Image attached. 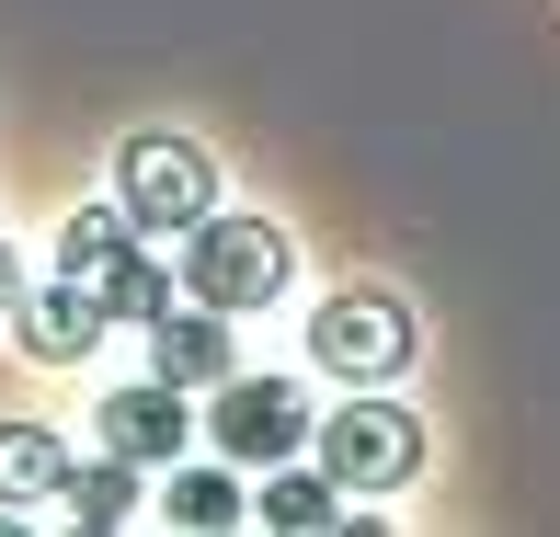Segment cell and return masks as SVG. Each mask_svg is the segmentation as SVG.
Returning a JSON list of instances; mask_svg holds the SVG:
<instances>
[{"instance_id": "cell-10", "label": "cell", "mask_w": 560, "mask_h": 537, "mask_svg": "<svg viewBox=\"0 0 560 537\" xmlns=\"http://www.w3.org/2000/svg\"><path fill=\"white\" fill-rule=\"evenodd\" d=\"M172 297H184V287H172V264H149V252L138 241H126V252H104V275H92V310H104V331H126V320H161L172 310Z\"/></svg>"}, {"instance_id": "cell-4", "label": "cell", "mask_w": 560, "mask_h": 537, "mask_svg": "<svg viewBox=\"0 0 560 537\" xmlns=\"http://www.w3.org/2000/svg\"><path fill=\"white\" fill-rule=\"evenodd\" d=\"M207 400H218L207 434H218L229 469H275V457L310 446V389H298V377H241V366H229Z\"/></svg>"}, {"instance_id": "cell-11", "label": "cell", "mask_w": 560, "mask_h": 537, "mask_svg": "<svg viewBox=\"0 0 560 537\" xmlns=\"http://www.w3.org/2000/svg\"><path fill=\"white\" fill-rule=\"evenodd\" d=\"M161 515L184 526V537H218V526H252V492H241V469H195V457H172V492H161Z\"/></svg>"}, {"instance_id": "cell-3", "label": "cell", "mask_w": 560, "mask_h": 537, "mask_svg": "<svg viewBox=\"0 0 560 537\" xmlns=\"http://www.w3.org/2000/svg\"><path fill=\"white\" fill-rule=\"evenodd\" d=\"M115 207L138 218V229H195V218L218 207V161L195 138H172V126H149V138L115 149Z\"/></svg>"}, {"instance_id": "cell-7", "label": "cell", "mask_w": 560, "mask_h": 537, "mask_svg": "<svg viewBox=\"0 0 560 537\" xmlns=\"http://www.w3.org/2000/svg\"><path fill=\"white\" fill-rule=\"evenodd\" d=\"M229 366H241L229 310H207V297H172V310L149 320V377H172V389H218Z\"/></svg>"}, {"instance_id": "cell-9", "label": "cell", "mask_w": 560, "mask_h": 537, "mask_svg": "<svg viewBox=\"0 0 560 537\" xmlns=\"http://www.w3.org/2000/svg\"><path fill=\"white\" fill-rule=\"evenodd\" d=\"M252 526H275V537H320V526H343V480L320 469H298V457H275L264 469V492H252Z\"/></svg>"}, {"instance_id": "cell-15", "label": "cell", "mask_w": 560, "mask_h": 537, "mask_svg": "<svg viewBox=\"0 0 560 537\" xmlns=\"http://www.w3.org/2000/svg\"><path fill=\"white\" fill-rule=\"evenodd\" d=\"M12 297H23V275H12V252H0V320H12Z\"/></svg>"}, {"instance_id": "cell-2", "label": "cell", "mask_w": 560, "mask_h": 537, "mask_svg": "<svg viewBox=\"0 0 560 537\" xmlns=\"http://www.w3.org/2000/svg\"><path fill=\"white\" fill-rule=\"evenodd\" d=\"M310 446H320V469H332L343 492H400V480L423 469V423L400 412L389 389H354L332 423H310Z\"/></svg>"}, {"instance_id": "cell-6", "label": "cell", "mask_w": 560, "mask_h": 537, "mask_svg": "<svg viewBox=\"0 0 560 537\" xmlns=\"http://www.w3.org/2000/svg\"><path fill=\"white\" fill-rule=\"evenodd\" d=\"M104 446L138 457V469H172V457H195V389H172V377H126V389H104Z\"/></svg>"}, {"instance_id": "cell-14", "label": "cell", "mask_w": 560, "mask_h": 537, "mask_svg": "<svg viewBox=\"0 0 560 537\" xmlns=\"http://www.w3.org/2000/svg\"><path fill=\"white\" fill-rule=\"evenodd\" d=\"M126 241H138V218H126V207H81V218L58 229V275H69V287H92L104 252H126Z\"/></svg>"}, {"instance_id": "cell-1", "label": "cell", "mask_w": 560, "mask_h": 537, "mask_svg": "<svg viewBox=\"0 0 560 537\" xmlns=\"http://www.w3.org/2000/svg\"><path fill=\"white\" fill-rule=\"evenodd\" d=\"M287 275H298V241L275 218H195L184 229V264H172V287L184 297H207V310H275V297H287Z\"/></svg>"}, {"instance_id": "cell-5", "label": "cell", "mask_w": 560, "mask_h": 537, "mask_svg": "<svg viewBox=\"0 0 560 537\" xmlns=\"http://www.w3.org/2000/svg\"><path fill=\"white\" fill-rule=\"evenodd\" d=\"M412 310H400V297H377V287H354V297H332V310L310 320V354L332 377H354V389H389L400 366H412Z\"/></svg>"}, {"instance_id": "cell-12", "label": "cell", "mask_w": 560, "mask_h": 537, "mask_svg": "<svg viewBox=\"0 0 560 537\" xmlns=\"http://www.w3.org/2000/svg\"><path fill=\"white\" fill-rule=\"evenodd\" d=\"M58 503H69V526H81V537H104V526H126V515H138V457H92V469H69L58 480Z\"/></svg>"}, {"instance_id": "cell-13", "label": "cell", "mask_w": 560, "mask_h": 537, "mask_svg": "<svg viewBox=\"0 0 560 537\" xmlns=\"http://www.w3.org/2000/svg\"><path fill=\"white\" fill-rule=\"evenodd\" d=\"M69 480V446L46 423H0V503H58Z\"/></svg>"}, {"instance_id": "cell-8", "label": "cell", "mask_w": 560, "mask_h": 537, "mask_svg": "<svg viewBox=\"0 0 560 537\" xmlns=\"http://www.w3.org/2000/svg\"><path fill=\"white\" fill-rule=\"evenodd\" d=\"M12 343L35 354V366H81L92 343H104V310H92V287H35V297H12Z\"/></svg>"}]
</instances>
